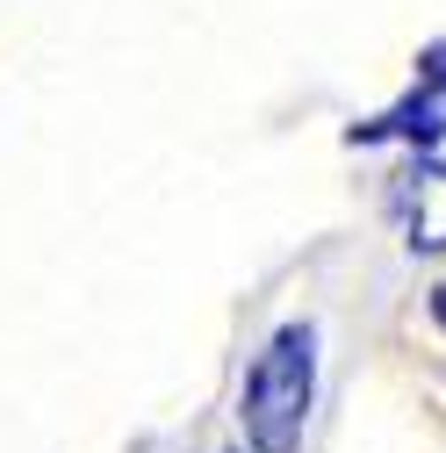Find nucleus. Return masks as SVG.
I'll return each instance as SVG.
<instances>
[{
  "label": "nucleus",
  "instance_id": "obj_5",
  "mask_svg": "<svg viewBox=\"0 0 446 453\" xmlns=\"http://www.w3.org/2000/svg\"><path fill=\"white\" fill-rule=\"evenodd\" d=\"M425 310H432V324L446 331V280H439V288H432V303H425Z\"/></svg>",
  "mask_w": 446,
  "mask_h": 453
},
{
  "label": "nucleus",
  "instance_id": "obj_4",
  "mask_svg": "<svg viewBox=\"0 0 446 453\" xmlns=\"http://www.w3.org/2000/svg\"><path fill=\"white\" fill-rule=\"evenodd\" d=\"M411 87L446 101V43H425V50H418V73H411Z\"/></svg>",
  "mask_w": 446,
  "mask_h": 453
},
{
  "label": "nucleus",
  "instance_id": "obj_2",
  "mask_svg": "<svg viewBox=\"0 0 446 453\" xmlns=\"http://www.w3.org/2000/svg\"><path fill=\"white\" fill-rule=\"evenodd\" d=\"M388 216L411 252H446V158H411L396 180H388Z\"/></svg>",
  "mask_w": 446,
  "mask_h": 453
},
{
  "label": "nucleus",
  "instance_id": "obj_1",
  "mask_svg": "<svg viewBox=\"0 0 446 453\" xmlns=\"http://www.w3.org/2000/svg\"><path fill=\"white\" fill-rule=\"evenodd\" d=\"M317 403V324H281L252 353L238 388V432L252 453H303Z\"/></svg>",
  "mask_w": 446,
  "mask_h": 453
},
{
  "label": "nucleus",
  "instance_id": "obj_3",
  "mask_svg": "<svg viewBox=\"0 0 446 453\" xmlns=\"http://www.w3.org/2000/svg\"><path fill=\"white\" fill-rule=\"evenodd\" d=\"M439 137H446V101L418 94V87L396 108H381V116H367V123L346 130V144H411V151H432Z\"/></svg>",
  "mask_w": 446,
  "mask_h": 453
}]
</instances>
